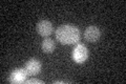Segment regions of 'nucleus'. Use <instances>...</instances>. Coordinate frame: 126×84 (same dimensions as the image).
<instances>
[{
  "mask_svg": "<svg viewBox=\"0 0 126 84\" xmlns=\"http://www.w3.org/2000/svg\"><path fill=\"white\" fill-rule=\"evenodd\" d=\"M41 67H42L41 62L39 61V60L33 58V59H30L29 61L26 62L24 68L26 69L29 75H37L41 71Z\"/></svg>",
  "mask_w": 126,
  "mask_h": 84,
  "instance_id": "obj_6",
  "label": "nucleus"
},
{
  "mask_svg": "<svg viewBox=\"0 0 126 84\" xmlns=\"http://www.w3.org/2000/svg\"><path fill=\"white\" fill-rule=\"evenodd\" d=\"M67 81H62V80H60V81H55V83H66Z\"/></svg>",
  "mask_w": 126,
  "mask_h": 84,
  "instance_id": "obj_9",
  "label": "nucleus"
},
{
  "mask_svg": "<svg viewBox=\"0 0 126 84\" xmlns=\"http://www.w3.org/2000/svg\"><path fill=\"white\" fill-rule=\"evenodd\" d=\"M88 58V50L84 44H77L73 50V59L77 63H83Z\"/></svg>",
  "mask_w": 126,
  "mask_h": 84,
  "instance_id": "obj_2",
  "label": "nucleus"
},
{
  "mask_svg": "<svg viewBox=\"0 0 126 84\" xmlns=\"http://www.w3.org/2000/svg\"><path fill=\"white\" fill-rule=\"evenodd\" d=\"M27 71L25 68H17L13 70L10 76V82L12 83H22L26 81Z\"/></svg>",
  "mask_w": 126,
  "mask_h": 84,
  "instance_id": "obj_4",
  "label": "nucleus"
},
{
  "mask_svg": "<svg viewBox=\"0 0 126 84\" xmlns=\"http://www.w3.org/2000/svg\"><path fill=\"white\" fill-rule=\"evenodd\" d=\"M37 32L42 37H47L53 33V24L48 20H42L37 24Z\"/></svg>",
  "mask_w": 126,
  "mask_h": 84,
  "instance_id": "obj_5",
  "label": "nucleus"
},
{
  "mask_svg": "<svg viewBox=\"0 0 126 84\" xmlns=\"http://www.w3.org/2000/svg\"><path fill=\"white\" fill-rule=\"evenodd\" d=\"M56 38L61 44L72 45L79 42L81 38L80 30L73 24L60 25L56 31Z\"/></svg>",
  "mask_w": 126,
  "mask_h": 84,
  "instance_id": "obj_1",
  "label": "nucleus"
},
{
  "mask_svg": "<svg viewBox=\"0 0 126 84\" xmlns=\"http://www.w3.org/2000/svg\"><path fill=\"white\" fill-rule=\"evenodd\" d=\"M55 47H56V44H55L54 40H52L50 38H45L43 40L42 42V50L44 53H47V54H50L53 53Z\"/></svg>",
  "mask_w": 126,
  "mask_h": 84,
  "instance_id": "obj_7",
  "label": "nucleus"
},
{
  "mask_svg": "<svg viewBox=\"0 0 126 84\" xmlns=\"http://www.w3.org/2000/svg\"><path fill=\"white\" fill-rule=\"evenodd\" d=\"M84 37L88 42H97L101 37V32L94 25H90L84 32Z\"/></svg>",
  "mask_w": 126,
  "mask_h": 84,
  "instance_id": "obj_3",
  "label": "nucleus"
},
{
  "mask_svg": "<svg viewBox=\"0 0 126 84\" xmlns=\"http://www.w3.org/2000/svg\"><path fill=\"white\" fill-rule=\"evenodd\" d=\"M25 83L26 84H33V83H40V84H42L43 81L42 80H39V79H30V80H26Z\"/></svg>",
  "mask_w": 126,
  "mask_h": 84,
  "instance_id": "obj_8",
  "label": "nucleus"
}]
</instances>
